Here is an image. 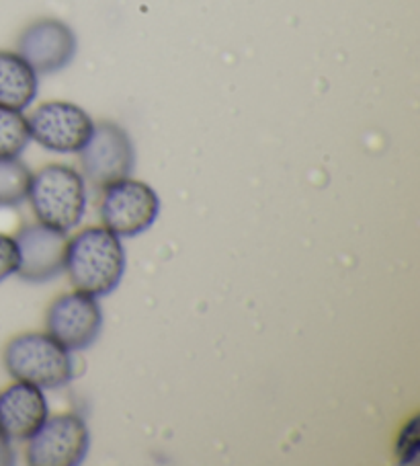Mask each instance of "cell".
Listing matches in <instances>:
<instances>
[{"label":"cell","mask_w":420,"mask_h":466,"mask_svg":"<svg viewBox=\"0 0 420 466\" xmlns=\"http://www.w3.org/2000/svg\"><path fill=\"white\" fill-rule=\"evenodd\" d=\"M64 271L75 290L95 299L109 296L125 276L124 243L105 227L80 230L68 240Z\"/></svg>","instance_id":"1"},{"label":"cell","mask_w":420,"mask_h":466,"mask_svg":"<svg viewBox=\"0 0 420 466\" xmlns=\"http://www.w3.org/2000/svg\"><path fill=\"white\" fill-rule=\"evenodd\" d=\"M27 199L39 224L60 232L76 228L86 212V183L75 167L52 163L31 177Z\"/></svg>","instance_id":"2"},{"label":"cell","mask_w":420,"mask_h":466,"mask_svg":"<svg viewBox=\"0 0 420 466\" xmlns=\"http://www.w3.org/2000/svg\"><path fill=\"white\" fill-rule=\"evenodd\" d=\"M5 368L15 380L60 389L75 379L70 351L47 333H25L6 343Z\"/></svg>","instance_id":"3"},{"label":"cell","mask_w":420,"mask_h":466,"mask_svg":"<svg viewBox=\"0 0 420 466\" xmlns=\"http://www.w3.org/2000/svg\"><path fill=\"white\" fill-rule=\"evenodd\" d=\"M160 214V199L148 183L119 179L103 189L101 218L103 227L119 238L137 237L156 222Z\"/></svg>","instance_id":"4"},{"label":"cell","mask_w":420,"mask_h":466,"mask_svg":"<svg viewBox=\"0 0 420 466\" xmlns=\"http://www.w3.org/2000/svg\"><path fill=\"white\" fill-rule=\"evenodd\" d=\"M78 155L85 181L95 189H105L111 183L125 179L135 167L134 142L115 122L95 124L93 136Z\"/></svg>","instance_id":"5"},{"label":"cell","mask_w":420,"mask_h":466,"mask_svg":"<svg viewBox=\"0 0 420 466\" xmlns=\"http://www.w3.org/2000/svg\"><path fill=\"white\" fill-rule=\"evenodd\" d=\"M91 448V431L76 413L47 417L42 428L27 440V464L31 466H76Z\"/></svg>","instance_id":"6"},{"label":"cell","mask_w":420,"mask_h":466,"mask_svg":"<svg viewBox=\"0 0 420 466\" xmlns=\"http://www.w3.org/2000/svg\"><path fill=\"white\" fill-rule=\"evenodd\" d=\"M27 122L31 140L60 155L83 150L95 130L93 117L70 101H47L27 117Z\"/></svg>","instance_id":"7"},{"label":"cell","mask_w":420,"mask_h":466,"mask_svg":"<svg viewBox=\"0 0 420 466\" xmlns=\"http://www.w3.org/2000/svg\"><path fill=\"white\" fill-rule=\"evenodd\" d=\"M103 329L99 300L85 292H70L55 300L45 317V333L68 351L91 348Z\"/></svg>","instance_id":"8"},{"label":"cell","mask_w":420,"mask_h":466,"mask_svg":"<svg viewBox=\"0 0 420 466\" xmlns=\"http://www.w3.org/2000/svg\"><path fill=\"white\" fill-rule=\"evenodd\" d=\"M78 50L76 34L70 25L54 19H37L23 29L17 39V54L37 75H54L75 60Z\"/></svg>","instance_id":"9"},{"label":"cell","mask_w":420,"mask_h":466,"mask_svg":"<svg viewBox=\"0 0 420 466\" xmlns=\"http://www.w3.org/2000/svg\"><path fill=\"white\" fill-rule=\"evenodd\" d=\"M19 247V278L31 284L55 279L66 265V232L44 224H27L15 235Z\"/></svg>","instance_id":"10"},{"label":"cell","mask_w":420,"mask_h":466,"mask_svg":"<svg viewBox=\"0 0 420 466\" xmlns=\"http://www.w3.org/2000/svg\"><path fill=\"white\" fill-rule=\"evenodd\" d=\"M50 415L44 389L17 380L0 390V438L27 441Z\"/></svg>","instance_id":"11"},{"label":"cell","mask_w":420,"mask_h":466,"mask_svg":"<svg viewBox=\"0 0 420 466\" xmlns=\"http://www.w3.org/2000/svg\"><path fill=\"white\" fill-rule=\"evenodd\" d=\"M37 72L17 52L0 50V107L23 111L37 97Z\"/></svg>","instance_id":"12"},{"label":"cell","mask_w":420,"mask_h":466,"mask_svg":"<svg viewBox=\"0 0 420 466\" xmlns=\"http://www.w3.org/2000/svg\"><path fill=\"white\" fill-rule=\"evenodd\" d=\"M34 173L17 158H0V208L19 206L27 199Z\"/></svg>","instance_id":"13"},{"label":"cell","mask_w":420,"mask_h":466,"mask_svg":"<svg viewBox=\"0 0 420 466\" xmlns=\"http://www.w3.org/2000/svg\"><path fill=\"white\" fill-rule=\"evenodd\" d=\"M29 122L23 111L0 107V158H17L29 147Z\"/></svg>","instance_id":"14"},{"label":"cell","mask_w":420,"mask_h":466,"mask_svg":"<svg viewBox=\"0 0 420 466\" xmlns=\"http://www.w3.org/2000/svg\"><path fill=\"white\" fill-rule=\"evenodd\" d=\"M418 417L410 420L404 430L400 431V438L395 441V456H398L400 464H412L418 456L420 436H418Z\"/></svg>","instance_id":"15"},{"label":"cell","mask_w":420,"mask_h":466,"mask_svg":"<svg viewBox=\"0 0 420 466\" xmlns=\"http://www.w3.org/2000/svg\"><path fill=\"white\" fill-rule=\"evenodd\" d=\"M19 247L15 237L0 235V282L11 278L19 269Z\"/></svg>","instance_id":"16"},{"label":"cell","mask_w":420,"mask_h":466,"mask_svg":"<svg viewBox=\"0 0 420 466\" xmlns=\"http://www.w3.org/2000/svg\"><path fill=\"white\" fill-rule=\"evenodd\" d=\"M5 441H6V440H3V438H0V446H3V444H5Z\"/></svg>","instance_id":"17"}]
</instances>
